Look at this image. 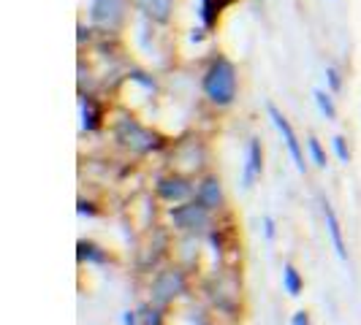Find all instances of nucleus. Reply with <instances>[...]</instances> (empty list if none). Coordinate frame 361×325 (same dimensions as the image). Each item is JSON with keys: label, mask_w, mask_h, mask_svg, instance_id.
I'll return each mask as SVG.
<instances>
[{"label": "nucleus", "mask_w": 361, "mask_h": 325, "mask_svg": "<svg viewBox=\"0 0 361 325\" xmlns=\"http://www.w3.org/2000/svg\"><path fill=\"white\" fill-rule=\"evenodd\" d=\"M201 92L209 106H234L236 95H239V71H236L234 60H228L226 54H215L201 76Z\"/></svg>", "instance_id": "nucleus-1"}, {"label": "nucleus", "mask_w": 361, "mask_h": 325, "mask_svg": "<svg viewBox=\"0 0 361 325\" xmlns=\"http://www.w3.org/2000/svg\"><path fill=\"white\" fill-rule=\"evenodd\" d=\"M111 139H114V144L120 146V149H126L130 155H139V158L152 155V152H161L163 146H166V139H163L158 130L142 125L136 117H128V114L114 120Z\"/></svg>", "instance_id": "nucleus-2"}, {"label": "nucleus", "mask_w": 361, "mask_h": 325, "mask_svg": "<svg viewBox=\"0 0 361 325\" xmlns=\"http://www.w3.org/2000/svg\"><path fill=\"white\" fill-rule=\"evenodd\" d=\"M204 295H207L209 307L215 312L239 314L242 312V298H245L242 274H236V269H215V274L204 282Z\"/></svg>", "instance_id": "nucleus-3"}, {"label": "nucleus", "mask_w": 361, "mask_h": 325, "mask_svg": "<svg viewBox=\"0 0 361 325\" xmlns=\"http://www.w3.org/2000/svg\"><path fill=\"white\" fill-rule=\"evenodd\" d=\"M207 162H209V146L201 136L190 133V136H182L180 141H174L171 155H169V171L199 179L207 174Z\"/></svg>", "instance_id": "nucleus-4"}, {"label": "nucleus", "mask_w": 361, "mask_h": 325, "mask_svg": "<svg viewBox=\"0 0 361 325\" xmlns=\"http://www.w3.org/2000/svg\"><path fill=\"white\" fill-rule=\"evenodd\" d=\"M169 222L174 228V234L180 236H199V238H207L209 231L217 225V217L201 203L199 198H190L185 203H177V206H169Z\"/></svg>", "instance_id": "nucleus-5"}, {"label": "nucleus", "mask_w": 361, "mask_h": 325, "mask_svg": "<svg viewBox=\"0 0 361 325\" xmlns=\"http://www.w3.org/2000/svg\"><path fill=\"white\" fill-rule=\"evenodd\" d=\"M190 290V279H188V269H182L180 263L174 266H163L155 271V276L149 279V304L161 309H169L177 304L180 298L188 295Z\"/></svg>", "instance_id": "nucleus-6"}, {"label": "nucleus", "mask_w": 361, "mask_h": 325, "mask_svg": "<svg viewBox=\"0 0 361 325\" xmlns=\"http://www.w3.org/2000/svg\"><path fill=\"white\" fill-rule=\"evenodd\" d=\"M128 6L126 0H92L90 3V25L104 36H114L126 27Z\"/></svg>", "instance_id": "nucleus-7"}, {"label": "nucleus", "mask_w": 361, "mask_h": 325, "mask_svg": "<svg viewBox=\"0 0 361 325\" xmlns=\"http://www.w3.org/2000/svg\"><path fill=\"white\" fill-rule=\"evenodd\" d=\"M155 196L169 203V206H177V203H185V200L196 198V181L190 177H182V174H163L155 179Z\"/></svg>", "instance_id": "nucleus-8"}, {"label": "nucleus", "mask_w": 361, "mask_h": 325, "mask_svg": "<svg viewBox=\"0 0 361 325\" xmlns=\"http://www.w3.org/2000/svg\"><path fill=\"white\" fill-rule=\"evenodd\" d=\"M196 198H199L215 217H220L228 209V196H226L223 179H220L217 174H209V171L196 179Z\"/></svg>", "instance_id": "nucleus-9"}, {"label": "nucleus", "mask_w": 361, "mask_h": 325, "mask_svg": "<svg viewBox=\"0 0 361 325\" xmlns=\"http://www.w3.org/2000/svg\"><path fill=\"white\" fill-rule=\"evenodd\" d=\"M267 111H269V117H271V122H274V127H277V133L283 136V141H286V146H288L290 158H293V162H296V171H299V174H307V158H305L302 141L296 139V130H293V125L288 122V117L274 106V103H269Z\"/></svg>", "instance_id": "nucleus-10"}, {"label": "nucleus", "mask_w": 361, "mask_h": 325, "mask_svg": "<svg viewBox=\"0 0 361 325\" xmlns=\"http://www.w3.org/2000/svg\"><path fill=\"white\" fill-rule=\"evenodd\" d=\"M264 177V144L261 139L253 136L247 141V155H245V168H242V187L245 190H253L255 179Z\"/></svg>", "instance_id": "nucleus-11"}, {"label": "nucleus", "mask_w": 361, "mask_h": 325, "mask_svg": "<svg viewBox=\"0 0 361 325\" xmlns=\"http://www.w3.org/2000/svg\"><path fill=\"white\" fill-rule=\"evenodd\" d=\"M133 6L149 25H169L174 19L177 0H133Z\"/></svg>", "instance_id": "nucleus-12"}, {"label": "nucleus", "mask_w": 361, "mask_h": 325, "mask_svg": "<svg viewBox=\"0 0 361 325\" xmlns=\"http://www.w3.org/2000/svg\"><path fill=\"white\" fill-rule=\"evenodd\" d=\"M321 215H324V222H326V231L331 236V244H334V253L340 260H348V247H345V238H343V225H340V217L334 212V206L329 203V200H321Z\"/></svg>", "instance_id": "nucleus-13"}, {"label": "nucleus", "mask_w": 361, "mask_h": 325, "mask_svg": "<svg viewBox=\"0 0 361 325\" xmlns=\"http://www.w3.org/2000/svg\"><path fill=\"white\" fill-rule=\"evenodd\" d=\"M79 108H82V130H85V133H95V130L104 127L106 111L98 103V98L82 95V98H79Z\"/></svg>", "instance_id": "nucleus-14"}, {"label": "nucleus", "mask_w": 361, "mask_h": 325, "mask_svg": "<svg viewBox=\"0 0 361 325\" xmlns=\"http://www.w3.org/2000/svg\"><path fill=\"white\" fill-rule=\"evenodd\" d=\"M76 257H79V263H90V266H106V263L114 260L106 247L95 244L92 238H79V244H76Z\"/></svg>", "instance_id": "nucleus-15"}, {"label": "nucleus", "mask_w": 361, "mask_h": 325, "mask_svg": "<svg viewBox=\"0 0 361 325\" xmlns=\"http://www.w3.org/2000/svg\"><path fill=\"white\" fill-rule=\"evenodd\" d=\"M236 0H201L199 6V17H201V25L207 27V30H215L217 22H220V14L226 11V8H231Z\"/></svg>", "instance_id": "nucleus-16"}, {"label": "nucleus", "mask_w": 361, "mask_h": 325, "mask_svg": "<svg viewBox=\"0 0 361 325\" xmlns=\"http://www.w3.org/2000/svg\"><path fill=\"white\" fill-rule=\"evenodd\" d=\"M283 290L290 298L302 295V290H305V276L299 274V269L293 263H283Z\"/></svg>", "instance_id": "nucleus-17"}, {"label": "nucleus", "mask_w": 361, "mask_h": 325, "mask_svg": "<svg viewBox=\"0 0 361 325\" xmlns=\"http://www.w3.org/2000/svg\"><path fill=\"white\" fill-rule=\"evenodd\" d=\"M312 98H315V106L321 108V114H324L326 120H337V106H334L331 92L318 87V90H312Z\"/></svg>", "instance_id": "nucleus-18"}, {"label": "nucleus", "mask_w": 361, "mask_h": 325, "mask_svg": "<svg viewBox=\"0 0 361 325\" xmlns=\"http://www.w3.org/2000/svg\"><path fill=\"white\" fill-rule=\"evenodd\" d=\"M139 317H142V325H163V309L147 301L145 307L139 309Z\"/></svg>", "instance_id": "nucleus-19"}, {"label": "nucleus", "mask_w": 361, "mask_h": 325, "mask_svg": "<svg viewBox=\"0 0 361 325\" xmlns=\"http://www.w3.org/2000/svg\"><path fill=\"white\" fill-rule=\"evenodd\" d=\"M128 82H136V84H142V87H145V90H149V92L158 90L155 76H149L147 71H139V68H130V71H128Z\"/></svg>", "instance_id": "nucleus-20"}, {"label": "nucleus", "mask_w": 361, "mask_h": 325, "mask_svg": "<svg viewBox=\"0 0 361 325\" xmlns=\"http://www.w3.org/2000/svg\"><path fill=\"white\" fill-rule=\"evenodd\" d=\"M307 149H310L312 162H315V168H326V165H329V158H326L324 146H321V141H318L315 136H310L307 139Z\"/></svg>", "instance_id": "nucleus-21"}, {"label": "nucleus", "mask_w": 361, "mask_h": 325, "mask_svg": "<svg viewBox=\"0 0 361 325\" xmlns=\"http://www.w3.org/2000/svg\"><path fill=\"white\" fill-rule=\"evenodd\" d=\"M331 149H334L337 160L345 162V165H348V162H350V158H353V155H350V146H348V139H345V136H334V139H331Z\"/></svg>", "instance_id": "nucleus-22"}, {"label": "nucleus", "mask_w": 361, "mask_h": 325, "mask_svg": "<svg viewBox=\"0 0 361 325\" xmlns=\"http://www.w3.org/2000/svg\"><path fill=\"white\" fill-rule=\"evenodd\" d=\"M326 84L331 92H340L343 90V73L337 71L334 65H326Z\"/></svg>", "instance_id": "nucleus-23"}, {"label": "nucleus", "mask_w": 361, "mask_h": 325, "mask_svg": "<svg viewBox=\"0 0 361 325\" xmlns=\"http://www.w3.org/2000/svg\"><path fill=\"white\" fill-rule=\"evenodd\" d=\"M76 215H79V217H98V209H95V203H92V200L79 198V206H76Z\"/></svg>", "instance_id": "nucleus-24"}, {"label": "nucleus", "mask_w": 361, "mask_h": 325, "mask_svg": "<svg viewBox=\"0 0 361 325\" xmlns=\"http://www.w3.org/2000/svg\"><path fill=\"white\" fill-rule=\"evenodd\" d=\"M290 325H312L307 309H299V312H293V317H290Z\"/></svg>", "instance_id": "nucleus-25"}, {"label": "nucleus", "mask_w": 361, "mask_h": 325, "mask_svg": "<svg viewBox=\"0 0 361 325\" xmlns=\"http://www.w3.org/2000/svg\"><path fill=\"white\" fill-rule=\"evenodd\" d=\"M79 36H76V41H79V46H85V41H90L92 38V27H85V22H79Z\"/></svg>", "instance_id": "nucleus-26"}, {"label": "nucleus", "mask_w": 361, "mask_h": 325, "mask_svg": "<svg viewBox=\"0 0 361 325\" xmlns=\"http://www.w3.org/2000/svg\"><path fill=\"white\" fill-rule=\"evenodd\" d=\"M274 228H277V222H274V217H264V236H267V238H274V234H277V231H274Z\"/></svg>", "instance_id": "nucleus-27"}, {"label": "nucleus", "mask_w": 361, "mask_h": 325, "mask_svg": "<svg viewBox=\"0 0 361 325\" xmlns=\"http://www.w3.org/2000/svg\"><path fill=\"white\" fill-rule=\"evenodd\" d=\"M139 323H142L139 312H133V309H126V312H123V325H139Z\"/></svg>", "instance_id": "nucleus-28"}, {"label": "nucleus", "mask_w": 361, "mask_h": 325, "mask_svg": "<svg viewBox=\"0 0 361 325\" xmlns=\"http://www.w3.org/2000/svg\"><path fill=\"white\" fill-rule=\"evenodd\" d=\"M204 38H207V27H204V25H201V27H193V30H190V41H193V44H201Z\"/></svg>", "instance_id": "nucleus-29"}]
</instances>
